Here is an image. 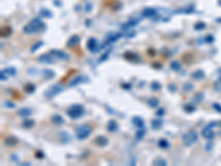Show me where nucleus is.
<instances>
[{
  "mask_svg": "<svg viewBox=\"0 0 221 166\" xmlns=\"http://www.w3.org/2000/svg\"><path fill=\"white\" fill-rule=\"evenodd\" d=\"M34 156H36V158H38V159L44 158V154H43V152H41V151H37V152L34 153Z\"/></svg>",
  "mask_w": 221,
  "mask_h": 166,
  "instance_id": "42",
  "label": "nucleus"
},
{
  "mask_svg": "<svg viewBox=\"0 0 221 166\" xmlns=\"http://www.w3.org/2000/svg\"><path fill=\"white\" fill-rule=\"evenodd\" d=\"M51 121H52V123L55 125H62L64 124V119L61 116L60 114H54L52 115V117H51Z\"/></svg>",
  "mask_w": 221,
  "mask_h": 166,
  "instance_id": "17",
  "label": "nucleus"
},
{
  "mask_svg": "<svg viewBox=\"0 0 221 166\" xmlns=\"http://www.w3.org/2000/svg\"><path fill=\"white\" fill-rule=\"evenodd\" d=\"M11 32H12V30H11V28L10 27H5L2 30H1V37H9L11 34Z\"/></svg>",
  "mask_w": 221,
  "mask_h": 166,
  "instance_id": "33",
  "label": "nucleus"
},
{
  "mask_svg": "<svg viewBox=\"0 0 221 166\" xmlns=\"http://www.w3.org/2000/svg\"><path fill=\"white\" fill-rule=\"evenodd\" d=\"M158 146H159L160 148L167 150V148L169 147V142H168L166 138H160V140L158 141Z\"/></svg>",
  "mask_w": 221,
  "mask_h": 166,
  "instance_id": "29",
  "label": "nucleus"
},
{
  "mask_svg": "<svg viewBox=\"0 0 221 166\" xmlns=\"http://www.w3.org/2000/svg\"><path fill=\"white\" fill-rule=\"evenodd\" d=\"M66 114L72 120L80 119L84 114V106L81 104H73L66 109Z\"/></svg>",
  "mask_w": 221,
  "mask_h": 166,
  "instance_id": "2",
  "label": "nucleus"
},
{
  "mask_svg": "<svg viewBox=\"0 0 221 166\" xmlns=\"http://www.w3.org/2000/svg\"><path fill=\"white\" fill-rule=\"evenodd\" d=\"M153 164L156 166H166L167 165V161L165 158H162L160 156H157L154 161H153Z\"/></svg>",
  "mask_w": 221,
  "mask_h": 166,
  "instance_id": "22",
  "label": "nucleus"
},
{
  "mask_svg": "<svg viewBox=\"0 0 221 166\" xmlns=\"http://www.w3.org/2000/svg\"><path fill=\"white\" fill-rule=\"evenodd\" d=\"M31 114H32V111H31V109H29V107H22V109H20L18 111V115H20L22 117H28Z\"/></svg>",
  "mask_w": 221,
  "mask_h": 166,
  "instance_id": "19",
  "label": "nucleus"
},
{
  "mask_svg": "<svg viewBox=\"0 0 221 166\" xmlns=\"http://www.w3.org/2000/svg\"><path fill=\"white\" fill-rule=\"evenodd\" d=\"M167 89H168V91L171 92V93L177 92V86H176V84H174V83H169V84L167 85Z\"/></svg>",
  "mask_w": 221,
  "mask_h": 166,
  "instance_id": "36",
  "label": "nucleus"
},
{
  "mask_svg": "<svg viewBox=\"0 0 221 166\" xmlns=\"http://www.w3.org/2000/svg\"><path fill=\"white\" fill-rule=\"evenodd\" d=\"M138 22H139V19H132V20H130L128 22H126V24H124V26H123V28H131V27H135V26H137V24H138Z\"/></svg>",
  "mask_w": 221,
  "mask_h": 166,
  "instance_id": "30",
  "label": "nucleus"
},
{
  "mask_svg": "<svg viewBox=\"0 0 221 166\" xmlns=\"http://www.w3.org/2000/svg\"><path fill=\"white\" fill-rule=\"evenodd\" d=\"M110 50H109V51H106L104 54H102L101 55V58H100V60H99V62H104V61H106L107 60V58H109V55H110Z\"/></svg>",
  "mask_w": 221,
  "mask_h": 166,
  "instance_id": "38",
  "label": "nucleus"
},
{
  "mask_svg": "<svg viewBox=\"0 0 221 166\" xmlns=\"http://www.w3.org/2000/svg\"><path fill=\"white\" fill-rule=\"evenodd\" d=\"M164 114H165V109H158L156 112L157 116H164Z\"/></svg>",
  "mask_w": 221,
  "mask_h": 166,
  "instance_id": "44",
  "label": "nucleus"
},
{
  "mask_svg": "<svg viewBox=\"0 0 221 166\" xmlns=\"http://www.w3.org/2000/svg\"><path fill=\"white\" fill-rule=\"evenodd\" d=\"M213 107H214V109H216V110H217L218 112H220V113H221V106H220V105H219L218 103H217V104H216V103L213 104Z\"/></svg>",
  "mask_w": 221,
  "mask_h": 166,
  "instance_id": "47",
  "label": "nucleus"
},
{
  "mask_svg": "<svg viewBox=\"0 0 221 166\" xmlns=\"http://www.w3.org/2000/svg\"><path fill=\"white\" fill-rule=\"evenodd\" d=\"M170 69L172 71H176V72H179L181 70V64L179 61H176V60H174V61H171L170 62Z\"/></svg>",
  "mask_w": 221,
  "mask_h": 166,
  "instance_id": "23",
  "label": "nucleus"
},
{
  "mask_svg": "<svg viewBox=\"0 0 221 166\" xmlns=\"http://www.w3.org/2000/svg\"><path fill=\"white\" fill-rule=\"evenodd\" d=\"M34 125V120H32V119H27V120H24L23 122H22V126L24 127V128H31L32 126Z\"/></svg>",
  "mask_w": 221,
  "mask_h": 166,
  "instance_id": "28",
  "label": "nucleus"
},
{
  "mask_svg": "<svg viewBox=\"0 0 221 166\" xmlns=\"http://www.w3.org/2000/svg\"><path fill=\"white\" fill-rule=\"evenodd\" d=\"M145 135H146V127L144 126V127H141V128H137V132H136L135 137H136L137 141H141Z\"/></svg>",
  "mask_w": 221,
  "mask_h": 166,
  "instance_id": "20",
  "label": "nucleus"
},
{
  "mask_svg": "<svg viewBox=\"0 0 221 166\" xmlns=\"http://www.w3.org/2000/svg\"><path fill=\"white\" fill-rule=\"evenodd\" d=\"M198 141V133L195 130H189L182 135V142L186 146H191Z\"/></svg>",
  "mask_w": 221,
  "mask_h": 166,
  "instance_id": "3",
  "label": "nucleus"
},
{
  "mask_svg": "<svg viewBox=\"0 0 221 166\" xmlns=\"http://www.w3.org/2000/svg\"><path fill=\"white\" fill-rule=\"evenodd\" d=\"M19 143V140L17 138V137H14V136H8V137H6L5 138V145L6 146H14L17 145Z\"/></svg>",
  "mask_w": 221,
  "mask_h": 166,
  "instance_id": "12",
  "label": "nucleus"
},
{
  "mask_svg": "<svg viewBox=\"0 0 221 166\" xmlns=\"http://www.w3.org/2000/svg\"><path fill=\"white\" fill-rule=\"evenodd\" d=\"M42 74H43L44 79H52V78L55 76V72H54L53 70H51V69H45V70H43Z\"/></svg>",
  "mask_w": 221,
  "mask_h": 166,
  "instance_id": "24",
  "label": "nucleus"
},
{
  "mask_svg": "<svg viewBox=\"0 0 221 166\" xmlns=\"http://www.w3.org/2000/svg\"><path fill=\"white\" fill-rule=\"evenodd\" d=\"M63 90H64V88L60 85V84H52L49 89H47L45 90V92H44V96L47 97V99H53V97H55L58 94H60L61 92H63Z\"/></svg>",
  "mask_w": 221,
  "mask_h": 166,
  "instance_id": "5",
  "label": "nucleus"
},
{
  "mask_svg": "<svg viewBox=\"0 0 221 166\" xmlns=\"http://www.w3.org/2000/svg\"><path fill=\"white\" fill-rule=\"evenodd\" d=\"M153 67H154V68L156 67V69H160V68H161V64H160V63H157V62H156V63H153Z\"/></svg>",
  "mask_w": 221,
  "mask_h": 166,
  "instance_id": "48",
  "label": "nucleus"
},
{
  "mask_svg": "<svg viewBox=\"0 0 221 166\" xmlns=\"http://www.w3.org/2000/svg\"><path fill=\"white\" fill-rule=\"evenodd\" d=\"M219 2H220V5H221V0H220V1H219Z\"/></svg>",
  "mask_w": 221,
  "mask_h": 166,
  "instance_id": "52",
  "label": "nucleus"
},
{
  "mask_svg": "<svg viewBox=\"0 0 221 166\" xmlns=\"http://www.w3.org/2000/svg\"><path fill=\"white\" fill-rule=\"evenodd\" d=\"M191 78L195 80H202L205 78V72L202 70H196L195 72L191 73Z\"/></svg>",
  "mask_w": 221,
  "mask_h": 166,
  "instance_id": "21",
  "label": "nucleus"
},
{
  "mask_svg": "<svg viewBox=\"0 0 221 166\" xmlns=\"http://www.w3.org/2000/svg\"><path fill=\"white\" fill-rule=\"evenodd\" d=\"M80 41H81L80 37H79L78 34H73L70 39L68 40V42H66V45H68V47H74V45L79 44Z\"/></svg>",
  "mask_w": 221,
  "mask_h": 166,
  "instance_id": "14",
  "label": "nucleus"
},
{
  "mask_svg": "<svg viewBox=\"0 0 221 166\" xmlns=\"http://www.w3.org/2000/svg\"><path fill=\"white\" fill-rule=\"evenodd\" d=\"M206 40H207V42H210L211 43L212 40H213V38H212V37H207V38H206Z\"/></svg>",
  "mask_w": 221,
  "mask_h": 166,
  "instance_id": "51",
  "label": "nucleus"
},
{
  "mask_svg": "<svg viewBox=\"0 0 221 166\" xmlns=\"http://www.w3.org/2000/svg\"><path fill=\"white\" fill-rule=\"evenodd\" d=\"M220 125H221V123H220Z\"/></svg>",
  "mask_w": 221,
  "mask_h": 166,
  "instance_id": "53",
  "label": "nucleus"
},
{
  "mask_svg": "<svg viewBox=\"0 0 221 166\" xmlns=\"http://www.w3.org/2000/svg\"><path fill=\"white\" fill-rule=\"evenodd\" d=\"M192 89H193V85H192L191 83H186V84L184 85V90H185L186 92H190V91H192Z\"/></svg>",
  "mask_w": 221,
  "mask_h": 166,
  "instance_id": "39",
  "label": "nucleus"
},
{
  "mask_svg": "<svg viewBox=\"0 0 221 166\" xmlns=\"http://www.w3.org/2000/svg\"><path fill=\"white\" fill-rule=\"evenodd\" d=\"M40 14L41 16H43V17H51V16H52V14H51V11L45 10V9L40 10Z\"/></svg>",
  "mask_w": 221,
  "mask_h": 166,
  "instance_id": "40",
  "label": "nucleus"
},
{
  "mask_svg": "<svg viewBox=\"0 0 221 166\" xmlns=\"http://www.w3.org/2000/svg\"><path fill=\"white\" fill-rule=\"evenodd\" d=\"M156 14H157V11L154 8H146V9L143 10V16L146 17V18H151V17H154Z\"/></svg>",
  "mask_w": 221,
  "mask_h": 166,
  "instance_id": "18",
  "label": "nucleus"
},
{
  "mask_svg": "<svg viewBox=\"0 0 221 166\" xmlns=\"http://www.w3.org/2000/svg\"><path fill=\"white\" fill-rule=\"evenodd\" d=\"M42 45H43V42H42V41L37 42V43H36V44H34V45L31 48V52H36L37 50H38V49H40Z\"/></svg>",
  "mask_w": 221,
  "mask_h": 166,
  "instance_id": "37",
  "label": "nucleus"
},
{
  "mask_svg": "<svg viewBox=\"0 0 221 166\" xmlns=\"http://www.w3.org/2000/svg\"><path fill=\"white\" fill-rule=\"evenodd\" d=\"M50 53L55 58V59H59V60H70V55L66 53V52L62 51V50H59V49H52L50 50Z\"/></svg>",
  "mask_w": 221,
  "mask_h": 166,
  "instance_id": "7",
  "label": "nucleus"
},
{
  "mask_svg": "<svg viewBox=\"0 0 221 166\" xmlns=\"http://www.w3.org/2000/svg\"><path fill=\"white\" fill-rule=\"evenodd\" d=\"M124 58L127 60V61H131V62H138L139 61V57L132 51H127L124 53Z\"/></svg>",
  "mask_w": 221,
  "mask_h": 166,
  "instance_id": "10",
  "label": "nucleus"
},
{
  "mask_svg": "<svg viewBox=\"0 0 221 166\" xmlns=\"http://www.w3.org/2000/svg\"><path fill=\"white\" fill-rule=\"evenodd\" d=\"M91 133H92V127H91L90 125H86V124L79 126V127L76 128V131H75L76 138L80 140V141L87 138V137L91 135Z\"/></svg>",
  "mask_w": 221,
  "mask_h": 166,
  "instance_id": "4",
  "label": "nucleus"
},
{
  "mask_svg": "<svg viewBox=\"0 0 221 166\" xmlns=\"http://www.w3.org/2000/svg\"><path fill=\"white\" fill-rule=\"evenodd\" d=\"M45 30V23L39 18H34L27 23L23 27V32L26 34H32V33H37V32H41Z\"/></svg>",
  "mask_w": 221,
  "mask_h": 166,
  "instance_id": "1",
  "label": "nucleus"
},
{
  "mask_svg": "<svg viewBox=\"0 0 221 166\" xmlns=\"http://www.w3.org/2000/svg\"><path fill=\"white\" fill-rule=\"evenodd\" d=\"M147 103H148V105H149L151 107H157L158 104H159V100L156 99V97H151V99H148Z\"/></svg>",
  "mask_w": 221,
  "mask_h": 166,
  "instance_id": "31",
  "label": "nucleus"
},
{
  "mask_svg": "<svg viewBox=\"0 0 221 166\" xmlns=\"http://www.w3.org/2000/svg\"><path fill=\"white\" fill-rule=\"evenodd\" d=\"M122 88H123V89H125V90H131L132 85L130 84V83H123V84H122Z\"/></svg>",
  "mask_w": 221,
  "mask_h": 166,
  "instance_id": "46",
  "label": "nucleus"
},
{
  "mask_svg": "<svg viewBox=\"0 0 221 166\" xmlns=\"http://www.w3.org/2000/svg\"><path fill=\"white\" fill-rule=\"evenodd\" d=\"M203 28H205V23L203 22H197L195 24V29L196 30H202Z\"/></svg>",
  "mask_w": 221,
  "mask_h": 166,
  "instance_id": "41",
  "label": "nucleus"
},
{
  "mask_svg": "<svg viewBox=\"0 0 221 166\" xmlns=\"http://www.w3.org/2000/svg\"><path fill=\"white\" fill-rule=\"evenodd\" d=\"M132 122H133V124L135 125L137 128H141V127L145 126V121L141 119V116H134L132 119Z\"/></svg>",
  "mask_w": 221,
  "mask_h": 166,
  "instance_id": "15",
  "label": "nucleus"
},
{
  "mask_svg": "<svg viewBox=\"0 0 221 166\" xmlns=\"http://www.w3.org/2000/svg\"><path fill=\"white\" fill-rule=\"evenodd\" d=\"M0 79H1V81H6L8 79V75L3 72V71H1V73H0Z\"/></svg>",
  "mask_w": 221,
  "mask_h": 166,
  "instance_id": "45",
  "label": "nucleus"
},
{
  "mask_svg": "<svg viewBox=\"0 0 221 166\" xmlns=\"http://www.w3.org/2000/svg\"><path fill=\"white\" fill-rule=\"evenodd\" d=\"M54 59H55V58L49 52V53H44V54L39 55V57H38V62L44 63V64H53V63L55 62Z\"/></svg>",
  "mask_w": 221,
  "mask_h": 166,
  "instance_id": "8",
  "label": "nucleus"
},
{
  "mask_svg": "<svg viewBox=\"0 0 221 166\" xmlns=\"http://www.w3.org/2000/svg\"><path fill=\"white\" fill-rule=\"evenodd\" d=\"M91 8H92V5H91V3H87V5H86V7H85V10L89 12V11L91 10Z\"/></svg>",
  "mask_w": 221,
  "mask_h": 166,
  "instance_id": "50",
  "label": "nucleus"
},
{
  "mask_svg": "<svg viewBox=\"0 0 221 166\" xmlns=\"http://www.w3.org/2000/svg\"><path fill=\"white\" fill-rule=\"evenodd\" d=\"M184 110H185V112H187V113H192V112H195L196 111V106L193 105V104H186L185 106H184Z\"/></svg>",
  "mask_w": 221,
  "mask_h": 166,
  "instance_id": "32",
  "label": "nucleus"
},
{
  "mask_svg": "<svg viewBox=\"0 0 221 166\" xmlns=\"http://www.w3.org/2000/svg\"><path fill=\"white\" fill-rule=\"evenodd\" d=\"M3 72L6 73L8 76H14V75L17 74V70H16V68H13V67H9V68H6V69L3 70Z\"/></svg>",
  "mask_w": 221,
  "mask_h": 166,
  "instance_id": "27",
  "label": "nucleus"
},
{
  "mask_svg": "<svg viewBox=\"0 0 221 166\" xmlns=\"http://www.w3.org/2000/svg\"><path fill=\"white\" fill-rule=\"evenodd\" d=\"M148 53H149L151 55H155V54H156V51H155L154 49H149V50H148Z\"/></svg>",
  "mask_w": 221,
  "mask_h": 166,
  "instance_id": "49",
  "label": "nucleus"
},
{
  "mask_svg": "<svg viewBox=\"0 0 221 166\" xmlns=\"http://www.w3.org/2000/svg\"><path fill=\"white\" fill-rule=\"evenodd\" d=\"M5 106H7V107H9V109H13L16 105H14V103H12L11 101H6V102H5Z\"/></svg>",
  "mask_w": 221,
  "mask_h": 166,
  "instance_id": "43",
  "label": "nucleus"
},
{
  "mask_svg": "<svg viewBox=\"0 0 221 166\" xmlns=\"http://www.w3.org/2000/svg\"><path fill=\"white\" fill-rule=\"evenodd\" d=\"M86 48H87V50H90V51H94L96 52L97 50V40L95 39V38H90L87 42H86Z\"/></svg>",
  "mask_w": 221,
  "mask_h": 166,
  "instance_id": "11",
  "label": "nucleus"
},
{
  "mask_svg": "<svg viewBox=\"0 0 221 166\" xmlns=\"http://www.w3.org/2000/svg\"><path fill=\"white\" fill-rule=\"evenodd\" d=\"M217 125H218L217 122H211V123H209V124L202 130V132H201L202 136H203L205 138H207V140H212L213 136H214V132H213L212 127H213V126H217Z\"/></svg>",
  "mask_w": 221,
  "mask_h": 166,
  "instance_id": "6",
  "label": "nucleus"
},
{
  "mask_svg": "<svg viewBox=\"0 0 221 166\" xmlns=\"http://www.w3.org/2000/svg\"><path fill=\"white\" fill-rule=\"evenodd\" d=\"M151 90H153V91L157 92V91H159V90L161 89V84L159 82H157V81H154V82H151Z\"/></svg>",
  "mask_w": 221,
  "mask_h": 166,
  "instance_id": "34",
  "label": "nucleus"
},
{
  "mask_svg": "<svg viewBox=\"0 0 221 166\" xmlns=\"http://www.w3.org/2000/svg\"><path fill=\"white\" fill-rule=\"evenodd\" d=\"M24 92L28 94H32L34 91H36V85L34 84H32V83H27L26 85H24Z\"/></svg>",
  "mask_w": 221,
  "mask_h": 166,
  "instance_id": "25",
  "label": "nucleus"
},
{
  "mask_svg": "<svg viewBox=\"0 0 221 166\" xmlns=\"http://www.w3.org/2000/svg\"><path fill=\"white\" fill-rule=\"evenodd\" d=\"M118 130V123L115 121V120H110L107 123V131L110 133H114Z\"/></svg>",
  "mask_w": 221,
  "mask_h": 166,
  "instance_id": "16",
  "label": "nucleus"
},
{
  "mask_svg": "<svg viewBox=\"0 0 221 166\" xmlns=\"http://www.w3.org/2000/svg\"><path fill=\"white\" fill-rule=\"evenodd\" d=\"M94 144L100 147H104L109 144V140L105 137V136H102V135H99L94 138Z\"/></svg>",
  "mask_w": 221,
  "mask_h": 166,
  "instance_id": "9",
  "label": "nucleus"
},
{
  "mask_svg": "<svg viewBox=\"0 0 221 166\" xmlns=\"http://www.w3.org/2000/svg\"><path fill=\"white\" fill-rule=\"evenodd\" d=\"M161 126H162V121L160 119H156V120L151 121V127L154 130H159V128H161Z\"/></svg>",
  "mask_w": 221,
  "mask_h": 166,
  "instance_id": "26",
  "label": "nucleus"
},
{
  "mask_svg": "<svg viewBox=\"0 0 221 166\" xmlns=\"http://www.w3.org/2000/svg\"><path fill=\"white\" fill-rule=\"evenodd\" d=\"M84 81H86V78H85L84 75H78V76H75V78L71 81L70 84H69V86L73 88V86H75V85H79L80 83H83Z\"/></svg>",
  "mask_w": 221,
  "mask_h": 166,
  "instance_id": "13",
  "label": "nucleus"
},
{
  "mask_svg": "<svg viewBox=\"0 0 221 166\" xmlns=\"http://www.w3.org/2000/svg\"><path fill=\"white\" fill-rule=\"evenodd\" d=\"M193 11V7L192 6H188V7H186V8H182V9H179V10H177L176 12H181V13H190Z\"/></svg>",
  "mask_w": 221,
  "mask_h": 166,
  "instance_id": "35",
  "label": "nucleus"
}]
</instances>
